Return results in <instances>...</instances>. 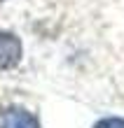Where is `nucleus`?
<instances>
[{"mask_svg":"<svg viewBox=\"0 0 124 128\" xmlns=\"http://www.w3.org/2000/svg\"><path fill=\"white\" fill-rule=\"evenodd\" d=\"M21 40L14 33L0 30V70H12L21 61Z\"/></svg>","mask_w":124,"mask_h":128,"instance_id":"nucleus-1","label":"nucleus"},{"mask_svg":"<svg viewBox=\"0 0 124 128\" xmlns=\"http://www.w3.org/2000/svg\"><path fill=\"white\" fill-rule=\"evenodd\" d=\"M0 128H40V121L24 107H10L0 114Z\"/></svg>","mask_w":124,"mask_h":128,"instance_id":"nucleus-2","label":"nucleus"},{"mask_svg":"<svg viewBox=\"0 0 124 128\" xmlns=\"http://www.w3.org/2000/svg\"><path fill=\"white\" fill-rule=\"evenodd\" d=\"M94 128H124V119H101Z\"/></svg>","mask_w":124,"mask_h":128,"instance_id":"nucleus-3","label":"nucleus"},{"mask_svg":"<svg viewBox=\"0 0 124 128\" xmlns=\"http://www.w3.org/2000/svg\"><path fill=\"white\" fill-rule=\"evenodd\" d=\"M0 2H3V0H0Z\"/></svg>","mask_w":124,"mask_h":128,"instance_id":"nucleus-4","label":"nucleus"}]
</instances>
